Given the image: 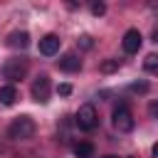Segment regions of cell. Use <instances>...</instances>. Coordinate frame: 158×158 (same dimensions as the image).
Returning <instances> with one entry per match:
<instances>
[{
	"label": "cell",
	"mask_w": 158,
	"mask_h": 158,
	"mask_svg": "<svg viewBox=\"0 0 158 158\" xmlns=\"http://www.w3.org/2000/svg\"><path fill=\"white\" fill-rule=\"evenodd\" d=\"M7 136H10L12 141H27V138H32V136H35V121H32L30 116H17V118L10 123Z\"/></svg>",
	"instance_id": "cell-1"
},
{
	"label": "cell",
	"mask_w": 158,
	"mask_h": 158,
	"mask_svg": "<svg viewBox=\"0 0 158 158\" xmlns=\"http://www.w3.org/2000/svg\"><path fill=\"white\" fill-rule=\"evenodd\" d=\"M77 126L81 131H94L99 126V114L91 104H81L79 111H77Z\"/></svg>",
	"instance_id": "cell-2"
},
{
	"label": "cell",
	"mask_w": 158,
	"mask_h": 158,
	"mask_svg": "<svg viewBox=\"0 0 158 158\" xmlns=\"http://www.w3.org/2000/svg\"><path fill=\"white\" fill-rule=\"evenodd\" d=\"M25 74H27V59H7L5 64H2V77L5 79H10V81H20V79H25Z\"/></svg>",
	"instance_id": "cell-3"
},
{
	"label": "cell",
	"mask_w": 158,
	"mask_h": 158,
	"mask_svg": "<svg viewBox=\"0 0 158 158\" xmlns=\"http://www.w3.org/2000/svg\"><path fill=\"white\" fill-rule=\"evenodd\" d=\"M133 114L128 111V106H118L116 111H114V128L118 131V133H128V131H133Z\"/></svg>",
	"instance_id": "cell-4"
},
{
	"label": "cell",
	"mask_w": 158,
	"mask_h": 158,
	"mask_svg": "<svg viewBox=\"0 0 158 158\" xmlns=\"http://www.w3.org/2000/svg\"><path fill=\"white\" fill-rule=\"evenodd\" d=\"M32 99L35 101H42V104L49 99V77L47 74H40L32 81Z\"/></svg>",
	"instance_id": "cell-5"
},
{
	"label": "cell",
	"mask_w": 158,
	"mask_h": 158,
	"mask_svg": "<svg viewBox=\"0 0 158 158\" xmlns=\"http://www.w3.org/2000/svg\"><path fill=\"white\" fill-rule=\"evenodd\" d=\"M141 42H143V37H141V32L138 30H128L126 35H123V52H128V54H136L138 49H141Z\"/></svg>",
	"instance_id": "cell-6"
},
{
	"label": "cell",
	"mask_w": 158,
	"mask_h": 158,
	"mask_svg": "<svg viewBox=\"0 0 158 158\" xmlns=\"http://www.w3.org/2000/svg\"><path fill=\"white\" fill-rule=\"evenodd\" d=\"M40 52H42L44 57L57 54V52H59V37H57V35H44V37L40 40Z\"/></svg>",
	"instance_id": "cell-7"
},
{
	"label": "cell",
	"mask_w": 158,
	"mask_h": 158,
	"mask_svg": "<svg viewBox=\"0 0 158 158\" xmlns=\"http://www.w3.org/2000/svg\"><path fill=\"white\" fill-rule=\"evenodd\" d=\"M7 47H12V49H27L30 47V35L27 32H12L7 37Z\"/></svg>",
	"instance_id": "cell-8"
},
{
	"label": "cell",
	"mask_w": 158,
	"mask_h": 158,
	"mask_svg": "<svg viewBox=\"0 0 158 158\" xmlns=\"http://www.w3.org/2000/svg\"><path fill=\"white\" fill-rule=\"evenodd\" d=\"M79 67H81V62H79V57H77L74 52L62 54V59H59V69H64V72H79Z\"/></svg>",
	"instance_id": "cell-9"
},
{
	"label": "cell",
	"mask_w": 158,
	"mask_h": 158,
	"mask_svg": "<svg viewBox=\"0 0 158 158\" xmlns=\"http://www.w3.org/2000/svg\"><path fill=\"white\" fill-rule=\"evenodd\" d=\"M17 101V89L12 86V84H7V86H0V104H5V106H12Z\"/></svg>",
	"instance_id": "cell-10"
},
{
	"label": "cell",
	"mask_w": 158,
	"mask_h": 158,
	"mask_svg": "<svg viewBox=\"0 0 158 158\" xmlns=\"http://www.w3.org/2000/svg\"><path fill=\"white\" fill-rule=\"evenodd\" d=\"M74 156L77 158H94V146L89 141H81V143L74 146Z\"/></svg>",
	"instance_id": "cell-11"
},
{
	"label": "cell",
	"mask_w": 158,
	"mask_h": 158,
	"mask_svg": "<svg viewBox=\"0 0 158 158\" xmlns=\"http://www.w3.org/2000/svg\"><path fill=\"white\" fill-rule=\"evenodd\" d=\"M143 69L151 72V74H158V54H148L143 59Z\"/></svg>",
	"instance_id": "cell-12"
},
{
	"label": "cell",
	"mask_w": 158,
	"mask_h": 158,
	"mask_svg": "<svg viewBox=\"0 0 158 158\" xmlns=\"http://www.w3.org/2000/svg\"><path fill=\"white\" fill-rule=\"evenodd\" d=\"M99 69H101L104 74H111V72H116V69H118V59H104Z\"/></svg>",
	"instance_id": "cell-13"
},
{
	"label": "cell",
	"mask_w": 158,
	"mask_h": 158,
	"mask_svg": "<svg viewBox=\"0 0 158 158\" xmlns=\"http://www.w3.org/2000/svg\"><path fill=\"white\" fill-rule=\"evenodd\" d=\"M89 7H91V15H104L106 12V5H104V0H89Z\"/></svg>",
	"instance_id": "cell-14"
},
{
	"label": "cell",
	"mask_w": 158,
	"mask_h": 158,
	"mask_svg": "<svg viewBox=\"0 0 158 158\" xmlns=\"http://www.w3.org/2000/svg\"><path fill=\"white\" fill-rule=\"evenodd\" d=\"M77 44H79V49H91V47H94V40H91L89 35H81V37L77 40Z\"/></svg>",
	"instance_id": "cell-15"
},
{
	"label": "cell",
	"mask_w": 158,
	"mask_h": 158,
	"mask_svg": "<svg viewBox=\"0 0 158 158\" xmlns=\"http://www.w3.org/2000/svg\"><path fill=\"white\" fill-rule=\"evenodd\" d=\"M131 91L146 94V91H148V81H133V84H131Z\"/></svg>",
	"instance_id": "cell-16"
},
{
	"label": "cell",
	"mask_w": 158,
	"mask_h": 158,
	"mask_svg": "<svg viewBox=\"0 0 158 158\" xmlns=\"http://www.w3.org/2000/svg\"><path fill=\"white\" fill-rule=\"evenodd\" d=\"M57 94H59V96H69V94H72V84H59V86H57Z\"/></svg>",
	"instance_id": "cell-17"
},
{
	"label": "cell",
	"mask_w": 158,
	"mask_h": 158,
	"mask_svg": "<svg viewBox=\"0 0 158 158\" xmlns=\"http://www.w3.org/2000/svg\"><path fill=\"white\" fill-rule=\"evenodd\" d=\"M148 114H151L153 118H158V99H153V101L148 104Z\"/></svg>",
	"instance_id": "cell-18"
},
{
	"label": "cell",
	"mask_w": 158,
	"mask_h": 158,
	"mask_svg": "<svg viewBox=\"0 0 158 158\" xmlns=\"http://www.w3.org/2000/svg\"><path fill=\"white\" fill-rule=\"evenodd\" d=\"M67 7H72V10L79 7V0H67Z\"/></svg>",
	"instance_id": "cell-19"
},
{
	"label": "cell",
	"mask_w": 158,
	"mask_h": 158,
	"mask_svg": "<svg viewBox=\"0 0 158 158\" xmlns=\"http://www.w3.org/2000/svg\"><path fill=\"white\" fill-rule=\"evenodd\" d=\"M151 151H153V156L158 158V143H153V148H151Z\"/></svg>",
	"instance_id": "cell-20"
},
{
	"label": "cell",
	"mask_w": 158,
	"mask_h": 158,
	"mask_svg": "<svg viewBox=\"0 0 158 158\" xmlns=\"http://www.w3.org/2000/svg\"><path fill=\"white\" fill-rule=\"evenodd\" d=\"M153 42H158V27L153 30Z\"/></svg>",
	"instance_id": "cell-21"
},
{
	"label": "cell",
	"mask_w": 158,
	"mask_h": 158,
	"mask_svg": "<svg viewBox=\"0 0 158 158\" xmlns=\"http://www.w3.org/2000/svg\"><path fill=\"white\" fill-rule=\"evenodd\" d=\"M104 158H118V156H104Z\"/></svg>",
	"instance_id": "cell-22"
},
{
	"label": "cell",
	"mask_w": 158,
	"mask_h": 158,
	"mask_svg": "<svg viewBox=\"0 0 158 158\" xmlns=\"http://www.w3.org/2000/svg\"><path fill=\"white\" fill-rule=\"evenodd\" d=\"M126 158H133V156H126Z\"/></svg>",
	"instance_id": "cell-23"
}]
</instances>
